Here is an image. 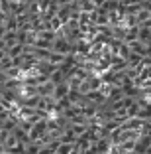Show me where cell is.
<instances>
[{
    "mask_svg": "<svg viewBox=\"0 0 151 154\" xmlns=\"http://www.w3.org/2000/svg\"><path fill=\"white\" fill-rule=\"evenodd\" d=\"M51 51H55V54H61V55H69L73 54V44L67 38H63V36H57L53 40V45H51Z\"/></svg>",
    "mask_w": 151,
    "mask_h": 154,
    "instance_id": "6da1fadb",
    "label": "cell"
},
{
    "mask_svg": "<svg viewBox=\"0 0 151 154\" xmlns=\"http://www.w3.org/2000/svg\"><path fill=\"white\" fill-rule=\"evenodd\" d=\"M128 48H129V51H132V54H138V55H141V57L149 55V45L143 44V42H139V40L128 42Z\"/></svg>",
    "mask_w": 151,
    "mask_h": 154,
    "instance_id": "7a4b0ae2",
    "label": "cell"
},
{
    "mask_svg": "<svg viewBox=\"0 0 151 154\" xmlns=\"http://www.w3.org/2000/svg\"><path fill=\"white\" fill-rule=\"evenodd\" d=\"M69 95V87H67V81H63V83H59V85H55V89H53V93H51V97H53V101H61V99H65V97Z\"/></svg>",
    "mask_w": 151,
    "mask_h": 154,
    "instance_id": "3957f363",
    "label": "cell"
},
{
    "mask_svg": "<svg viewBox=\"0 0 151 154\" xmlns=\"http://www.w3.org/2000/svg\"><path fill=\"white\" fill-rule=\"evenodd\" d=\"M67 79V73L63 71L61 67H57V69H53V71L49 73V81L53 83V85H59V83H63Z\"/></svg>",
    "mask_w": 151,
    "mask_h": 154,
    "instance_id": "277c9868",
    "label": "cell"
},
{
    "mask_svg": "<svg viewBox=\"0 0 151 154\" xmlns=\"http://www.w3.org/2000/svg\"><path fill=\"white\" fill-rule=\"evenodd\" d=\"M116 89V85H114V83H112V81H102V85H100V89H98V91H100V95H102L104 97V99H110V95H112V91H114Z\"/></svg>",
    "mask_w": 151,
    "mask_h": 154,
    "instance_id": "5b68a950",
    "label": "cell"
},
{
    "mask_svg": "<svg viewBox=\"0 0 151 154\" xmlns=\"http://www.w3.org/2000/svg\"><path fill=\"white\" fill-rule=\"evenodd\" d=\"M53 89H55V85L51 81H47V83H43V85L37 87V95H41V97H51Z\"/></svg>",
    "mask_w": 151,
    "mask_h": 154,
    "instance_id": "8992f818",
    "label": "cell"
},
{
    "mask_svg": "<svg viewBox=\"0 0 151 154\" xmlns=\"http://www.w3.org/2000/svg\"><path fill=\"white\" fill-rule=\"evenodd\" d=\"M22 48H24L22 44H14L6 50V54H8L10 57H20V55H22Z\"/></svg>",
    "mask_w": 151,
    "mask_h": 154,
    "instance_id": "52a82bcc",
    "label": "cell"
},
{
    "mask_svg": "<svg viewBox=\"0 0 151 154\" xmlns=\"http://www.w3.org/2000/svg\"><path fill=\"white\" fill-rule=\"evenodd\" d=\"M20 85H22L20 79H6L4 81V89H10V91H18Z\"/></svg>",
    "mask_w": 151,
    "mask_h": 154,
    "instance_id": "ba28073f",
    "label": "cell"
},
{
    "mask_svg": "<svg viewBox=\"0 0 151 154\" xmlns=\"http://www.w3.org/2000/svg\"><path fill=\"white\" fill-rule=\"evenodd\" d=\"M96 26H110V22H108V14L104 12V10L98 8V20H96Z\"/></svg>",
    "mask_w": 151,
    "mask_h": 154,
    "instance_id": "9c48e42d",
    "label": "cell"
},
{
    "mask_svg": "<svg viewBox=\"0 0 151 154\" xmlns=\"http://www.w3.org/2000/svg\"><path fill=\"white\" fill-rule=\"evenodd\" d=\"M94 4V8H104V4H106V0H90Z\"/></svg>",
    "mask_w": 151,
    "mask_h": 154,
    "instance_id": "30bf717a",
    "label": "cell"
},
{
    "mask_svg": "<svg viewBox=\"0 0 151 154\" xmlns=\"http://www.w3.org/2000/svg\"><path fill=\"white\" fill-rule=\"evenodd\" d=\"M37 154H53V152H51V150H49L47 146H41V148L37 150Z\"/></svg>",
    "mask_w": 151,
    "mask_h": 154,
    "instance_id": "8fae6325",
    "label": "cell"
},
{
    "mask_svg": "<svg viewBox=\"0 0 151 154\" xmlns=\"http://www.w3.org/2000/svg\"><path fill=\"white\" fill-rule=\"evenodd\" d=\"M0 50H6V42L2 40V38H0Z\"/></svg>",
    "mask_w": 151,
    "mask_h": 154,
    "instance_id": "7c38bea8",
    "label": "cell"
},
{
    "mask_svg": "<svg viewBox=\"0 0 151 154\" xmlns=\"http://www.w3.org/2000/svg\"><path fill=\"white\" fill-rule=\"evenodd\" d=\"M4 32H6V26H0V38L4 36Z\"/></svg>",
    "mask_w": 151,
    "mask_h": 154,
    "instance_id": "4fadbf2b",
    "label": "cell"
},
{
    "mask_svg": "<svg viewBox=\"0 0 151 154\" xmlns=\"http://www.w3.org/2000/svg\"><path fill=\"white\" fill-rule=\"evenodd\" d=\"M6 55V50H0V61H2V57Z\"/></svg>",
    "mask_w": 151,
    "mask_h": 154,
    "instance_id": "5bb4252c",
    "label": "cell"
},
{
    "mask_svg": "<svg viewBox=\"0 0 151 154\" xmlns=\"http://www.w3.org/2000/svg\"><path fill=\"white\" fill-rule=\"evenodd\" d=\"M116 2H124V0H116Z\"/></svg>",
    "mask_w": 151,
    "mask_h": 154,
    "instance_id": "9a60e30c",
    "label": "cell"
}]
</instances>
